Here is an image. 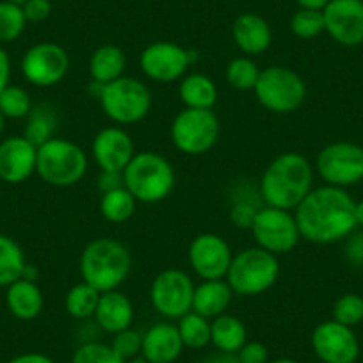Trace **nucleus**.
Returning a JSON list of instances; mask_svg holds the SVG:
<instances>
[{"label": "nucleus", "mask_w": 363, "mask_h": 363, "mask_svg": "<svg viewBox=\"0 0 363 363\" xmlns=\"http://www.w3.org/2000/svg\"><path fill=\"white\" fill-rule=\"evenodd\" d=\"M123 184L138 203H159L173 193L177 173L162 153L145 150L135 152L123 169Z\"/></svg>", "instance_id": "4"}, {"label": "nucleus", "mask_w": 363, "mask_h": 363, "mask_svg": "<svg viewBox=\"0 0 363 363\" xmlns=\"http://www.w3.org/2000/svg\"><path fill=\"white\" fill-rule=\"evenodd\" d=\"M194 61H198L196 52L187 50L173 41H155L139 55L141 72L146 79L159 84L177 82L182 77H186Z\"/></svg>", "instance_id": "13"}, {"label": "nucleus", "mask_w": 363, "mask_h": 363, "mask_svg": "<svg viewBox=\"0 0 363 363\" xmlns=\"http://www.w3.org/2000/svg\"><path fill=\"white\" fill-rule=\"evenodd\" d=\"M194 281L186 271L169 267L160 271L150 287L153 308L167 319H180L193 310Z\"/></svg>", "instance_id": "12"}, {"label": "nucleus", "mask_w": 363, "mask_h": 363, "mask_svg": "<svg viewBox=\"0 0 363 363\" xmlns=\"http://www.w3.org/2000/svg\"><path fill=\"white\" fill-rule=\"evenodd\" d=\"M345 258L349 264L356 267H363V230L362 232H352L345 239Z\"/></svg>", "instance_id": "43"}, {"label": "nucleus", "mask_w": 363, "mask_h": 363, "mask_svg": "<svg viewBox=\"0 0 363 363\" xmlns=\"http://www.w3.org/2000/svg\"><path fill=\"white\" fill-rule=\"evenodd\" d=\"M240 363H267L269 349L267 345L258 340H247L237 352Z\"/></svg>", "instance_id": "41"}, {"label": "nucleus", "mask_w": 363, "mask_h": 363, "mask_svg": "<svg viewBox=\"0 0 363 363\" xmlns=\"http://www.w3.org/2000/svg\"><path fill=\"white\" fill-rule=\"evenodd\" d=\"M324 15V33L342 47L363 45V0H330Z\"/></svg>", "instance_id": "17"}, {"label": "nucleus", "mask_w": 363, "mask_h": 363, "mask_svg": "<svg viewBox=\"0 0 363 363\" xmlns=\"http://www.w3.org/2000/svg\"><path fill=\"white\" fill-rule=\"evenodd\" d=\"M354 205L347 189L326 184L313 187L294 211L301 239L320 246L345 240L358 228Z\"/></svg>", "instance_id": "1"}, {"label": "nucleus", "mask_w": 363, "mask_h": 363, "mask_svg": "<svg viewBox=\"0 0 363 363\" xmlns=\"http://www.w3.org/2000/svg\"><path fill=\"white\" fill-rule=\"evenodd\" d=\"M354 219H356V226H358V228H363V200L356 201Z\"/></svg>", "instance_id": "49"}, {"label": "nucleus", "mask_w": 363, "mask_h": 363, "mask_svg": "<svg viewBox=\"0 0 363 363\" xmlns=\"http://www.w3.org/2000/svg\"><path fill=\"white\" fill-rule=\"evenodd\" d=\"M232 40L244 55H262L272 43L271 26L257 13H242L233 20Z\"/></svg>", "instance_id": "20"}, {"label": "nucleus", "mask_w": 363, "mask_h": 363, "mask_svg": "<svg viewBox=\"0 0 363 363\" xmlns=\"http://www.w3.org/2000/svg\"><path fill=\"white\" fill-rule=\"evenodd\" d=\"M135 208H138V200L125 186L102 193L100 198V214L106 221L114 225L127 223L135 214Z\"/></svg>", "instance_id": "30"}, {"label": "nucleus", "mask_w": 363, "mask_h": 363, "mask_svg": "<svg viewBox=\"0 0 363 363\" xmlns=\"http://www.w3.org/2000/svg\"><path fill=\"white\" fill-rule=\"evenodd\" d=\"M82 281L99 292L118 291L132 271V255L123 242L111 237L91 240L80 253Z\"/></svg>", "instance_id": "3"}, {"label": "nucleus", "mask_w": 363, "mask_h": 363, "mask_svg": "<svg viewBox=\"0 0 363 363\" xmlns=\"http://www.w3.org/2000/svg\"><path fill=\"white\" fill-rule=\"evenodd\" d=\"M91 155L100 171L123 173L125 167L135 155L130 134L121 127H106L93 138Z\"/></svg>", "instance_id": "18"}, {"label": "nucleus", "mask_w": 363, "mask_h": 363, "mask_svg": "<svg viewBox=\"0 0 363 363\" xmlns=\"http://www.w3.org/2000/svg\"><path fill=\"white\" fill-rule=\"evenodd\" d=\"M89 160L77 143L62 138H52L38 146L36 174L52 187L77 186L86 177Z\"/></svg>", "instance_id": "6"}, {"label": "nucleus", "mask_w": 363, "mask_h": 363, "mask_svg": "<svg viewBox=\"0 0 363 363\" xmlns=\"http://www.w3.org/2000/svg\"><path fill=\"white\" fill-rule=\"evenodd\" d=\"M255 96L265 111L272 114H291L306 100V82L287 66H267L260 72Z\"/></svg>", "instance_id": "8"}, {"label": "nucleus", "mask_w": 363, "mask_h": 363, "mask_svg": "<svg viewBox=\"0 0 363 363\" xmlns=\"http://www.w3.org/2000/svg\"><path fill=\"white\" fill-rule=\"evenodd\" d=\"M134 305L130 298L121 291H109L100 294L99 306L95 312L96 326L102 331L116 335L132 328L134 323Z\"/></svg>", "instance_id": "22"}, {"label": "nucleus", "mask_w": 363, "mask_h": 363, "mask_svg": "<svg viewBox=\"0 0 363 363\" xmlns=\"http://www.w3.org/2000/svg\"><path fill=\"white\" fill-rule=\"evenodd\" d=\"M258 208L255 203H251V201H235L232 207V211H230V219H232L233 225L237 226V228H251V225H253V219L255 216H257Z\"/></svg>", "instance_id": "40"}, {"label": "nucleus", "mask_w": 363, "mask_h": 363, "mask_svg": "<svg viewBox=\"0 0 363 363\" xmlns=\"http://www.w3.org/2000/svg\"><path fill=\"white\" fill-rule=\"evenodd\" d=\"M22 75L27 82L36 87H52L57 86L65 80L69 72V55L65 47L52 41H41L33 45L29 50L23 54Z\"/></svg>", "instance_id": "14"}, {"label": "nucleus", "mask_w": 363, "mask_h": 363, "mask_svg": "<svg viewBox=\"0 0 363 363\" xmlns=\"http://www.w3.org/2000/svg\"><path fill=\"white\" fill-rule=\"evenodd\" d=\"M55 128H57V114L54 107L48 104H40V106H34L29 116L26 118L23 138L38 148L55 138Z\"/></svg>", "instance_id": "28"}, {"label": "nucleus", "mask_w": 363, "mask_h": 363, "mask_svg": "<svg viewBox=\"0 0 363 363\" xmlns=\"http://www.w3.org/2000/svg\"><path fill=\"white\" fill-rule=\"evenodd\" d=\"M127 55L118 45H102L89 57V75L93 82L109 84L125 75Z\"/></svg>", "instance_id": "26"}, {"label": "nucleus", "mask_w": 363, "mask_h": 363, "mask_svg": "<svg viewBox=\"0 0 363 363\" xmlns=\"http://www.w3.org/2000/svg\"><path fill=\"white\" fill-rule=\"evenodd\" d=\"M262 69L250 55H239L226 66V80L237 91H253Z\"/></svg>", "instance_id": "33"}, {"label": "nucleus", "mask_w": 363, "mask_h": 363, "mask_svg": "<svg viewBox=\"0 0 363 363\" xmlns=\"http://www.w3.org/2000/svg\"><path fill=\"white\" fill-rule=\"evenodd\" d=\"M178 96L187 109H214L219 91L214 80L205 73H189L180 79Z\"/></svg>", "instance_id": "25"}, {"label": "nucleus", "mask_w": 363, "mask_h": 363, "mask_svg": "<svg viewBox=\"0 0 363 363\" xmlns=\"http://www.w3.org/2000/svg\"><path fill=\"white\" fill-rule=\"evenodd\" d=\"M104 114L116 125H135L145 120L153 106L150 87L134 77H120L104 84L99 99Z\"/></svg>", "instance_id": "7"}, {"label": "nucleus", "mask_w": 363, "mask_h": 363, "mask_svg": "<svg viewBox=\"0 0 363 363\" xmlns=\"http://www.w3.org/2000/svg\"><path fill=\"white\" fill-rule=\"evenodd\" d=\"M127 363H150V362L148 359L143 358V356H138V358H134V359H128Z\"/></svg>", "instance_id": "51"}, {"label": "nucleus", "mask_w": 363, "mask_h": 363, "mask_svg": "<svg viewBox=\"0 0 363 363\" xmlns=\"http://www.w3.org/2000/svg\"><path fill=\"white\" fill-rule=\"evenodd\" d=\"M4 127H6V118L4 114L0 113V135H2V132H4Z\"/></svg>", "instance_id": "52"}, {"label": "nucleus", "mask_w": 363, "mask_h": 363, "mask_svg": "<svg viewBox=\"0 0 363 363\" xmlns=\"http://www.w3.org/2000/svg\"><path fill=\"white\" fill-rule=\"evenodd\" d=\"M294 2L301 9H317V11H323L330 0H294Z\"/></svg>", "instance_id": "48"}, {"label": "nucleus", "mask_w": 363, "mask_h": 363, "mask_svg": "<svg viewBox=\"0 0 363 363\" xmlns=\"http://www.w3.org/2000/svg\"><path fill=\"white\" fill-rule=\"evenodd\" d=\"M171 141L178 152L196 157L211 152L221 135V123L212 109H187L173 118Z\"/></svg>", "instance_id": "9"}, {"label": "nucleus", "mask_w": 363, "mask_h": 363, "mask_svg": "<svg viewBox=\"0 0 363 363\" xmlns=\"http://www.w3.org/2000/svg\"><path fill=\"white\" fill-rule=\"evenodd\" d=\"M331 319L349 328H354L358 326L359 323H363L362 296L354 294V292H347V294L340 296V298L333 303V308H331Z\"/></svg>", "instance_id": "37"}, {"label": "nucleus", "mask_w": 363, "mask_h": 363, "mask_svg": "<svg viewBox=\"0 0 363 363\" xmlns=\"http://www.w3.org/2000/svg\"><path fill=\"white\" fill-rule=\"evenodd\" d=\"M72 363H127L123 358L116 354L111 344L89 340L84 342L73 352Z\"/></svg>", "instance_id": "38"}, {"label": "nucleus", "mask_w": 363, "mask_h": 363, "mask_svg": "<svg viewBox=\"0 0 363 363\" xmlns=\"http://www.w3.org/2000/svg\"><path fill=\"white\" fill-rule=\"evenodd\" d=\"M38 148L23 135L0 141V180L18 186L36 173Z\"/></svg>", "instance_id": "19"}, {"label": "nucleus", "mask_w": 363, "mask_h": 363, "mask_svg": "<svg viewBox=\"0 0 363 363\" xmlns=\"http://www.w3.org/2000/svg\"><path fill=\"white\" fill-rule=\"evenodd\" d=\"M22 9L27 23H41L50 16L52 2L50 0H27Z\"/></svg>", "instance_id": "42"}, {"label": "nucleus", "mask_w": 363, "mask_h": 363, "mask_svg": "<svg viewBox=\"0 0 363 363\" xmlns=\"http://www.w3.org/2000/svg\"><path fill=\"white\" fill-rule=\"evenodd\" d=\"M200 363H240L237 354H232V352H221L218 351L216 354L207 356V358L201 359Z\"/></svg>", "instance_id": "47"}, {"label": "nucleus", "mask_w": 363, "mask_h": 363, "mask_svg": "<svg viewBox=\"0 0 363 363\" xmlns=\"http://www.w3.org/2000/svg\"><path fill=\"white\" fill-rule=\"evenodd\" d=\"M113 342H111V347L116 351V354L120 358H123L125 362L128 359H134L141 354V349H143V335L139 331L128 330L120 331V333L113 335Z\"/></svg>", "instance_id": "39"}, {"label": "nucleus", "mask_w": 363, "mask_h": 363, "mask_svg": "<svg viewBox=\"0 0 363 363\" xmlns=\"http://www.w3.org/2000/svg\"><path fill=\"white\" fill-rule=\"evenodd\" d=\"M8 363H55L50 356L43 352H23V354L15 356Z\"/></svg>", "instance_id": "46"}, {"label": "nucleus", "mask_w": 363, "mask_h": 363, "mask_svg": "<svg viewBox=\"0 0 363 363\" xmlns=\"http://www.w3.org/2000/svg\"><path fill=\"white\" fill-rule=\"evenodd\" d=\"M313 167L326 186L349 189L363 180V150L351 141L330 143L317 153Z\"/></svg>", "instance_id": "11"}, {"label": "nucleus", "mask_w": 363, "mask_h": 363, "mask_svg": "<svg viewBox=\"0 0 363 363\" xmlns=\"http://www.w3.org/2000/svg\"><path fill=\"white\" fill-rule=\"evenodd\" d=\"M123 186V173H116V171H102L100 173L99 187L102 193H107V191L118 189V187Z\"/></svg>", "instance_id": "44"}, {"label": "nucleus", "mask_w": 363, "mask_h": 363, "mask_svg": "<svg viewBox=\"0 0 363 363\" xmlns=\"http://www.w3.org/2000/svg\"><path fill=\"white\" fill-rule=\"evenodd\" d=\"M43 291L36 281L20 278L6 287V306L15 319L34 320L43 312Z\"/></svg>", "instance_id": "23"}, {"label": "nucleus", "mask_w": 363, "mask_h": 363, "mask_svg": "<svg viewBox=\"0 0 363 363\" xmlns=\"http://www.w3.org/2000/svg\"><path fill=\"white\" fill-rule=\"evenodd\" d=\"M177 328L182 342H184V347L203 349L211 344V319L193 312V310L178 319Z\"/></svg>", "instance_id": "32"}, {"label": "nucleus", "mask_w": 363, "mask_h": 363, "mask_svg": "<svg viewBox=\"0 0 363 363\" xmlns=\"http://www.w3.org/2000/svg\"><path fill=\"white\" fill-rule=\"evenodd\" d=\"M11 84V59L6 48L0 45V93Z\"/></svg>", "instance_id": "45"}, {"label": "nucleus", "mask_w": 363, "mask_h": 363, "mask_svg": "<svg viewBox=\"0 0 363 363\" xmlns=\"http://www.w3.org/2000/svg\"><path fill=\"white\" fill-rule=\"evenodd\" d=\"M315 167L303 153L285 152L272 159L262 173L258 194L269 207L296 211L313 189Z\"/></svg>", "instance_id": "2"}, {"label": "nucleus", "mask_w": 363, "mask_h": 363, "mask_svg": "<svg viewBox=\"0 0 363 363\" xmlns=\"http://www.w3.org/2000/svg\"><path fill=\"white\" fill-rule=\"evenodd\" d=\"M246 342L247 330L239 317L223 313L211 320V344H214L218 351L237 354Z\"/></svg>", "instance_id": "27"}, {"label": "nucleus", "mask_w": 363, "mask_h": 363, "mask_svg": "<svg viewBox=\"0 0 363 363\" xmlns=\"http://www.w3.org/2000/svg\"><path fill=\"white\" fill-rule=\"evenodd\" d=\"M27 27L22 6L0 0V45L13 43L23 34Z\"/></svg>", "instance_id": "35"}, {"label": "nucleus", "mask_w": 363, "mask_h": 363, "mask_svg": "<svg viewBox=\"0 0 363 363\" xmlns=\"http://www.w3.org/2000/svg\"><path fill=\"white\" fill-rule=\"evenodd\" d=\"M233 251L218 233H200L189 244L187 260L200 280H225L232 264Z\"/></svg>", "instance_id": "15"}, {"label": "nucleus", "mask_w": 363, "mask_h": 363, "mask_svg": "<svg viewBox=\"0 0 363 363\" xmlns=\"http://www.w3.org/2000/svg\"><path fill=\"white\" fill-rule=\"evenodd\" d=\"M359 146H362V150H363V143H362V145H359Z\"/></svg>", "instance_id": "54"}, {"label": "nucleus", "mask_w": 363, "mask_h": 363, "mask_svg": "<svg viewBox=\"0 0 363 363\" xmlns=\"http://www.w3.org/2000/svg\"><path fill=\"white\" fill-rule=\"evenodd\" d=\"M250 232L253 233L258 247L277 257L291 253L301 240L294 211L269 207V205L258 208Z\"/></svg>", "instance_id": "10"}, {"label": "nucleus", "mask_w": 363, "mask_h": 363, "mask_svg": "<svg viewBox=\"0 0 363 363\" xmlns=\"http://www.w3.org/2000/svg\"><path fill=\"white\" fill-rule=\"evenodd\" d=\"M280 272L281 267L277 255L253 246L233 255L225 280L235 296L253 298L274 287Z\"/></svg>", "instance_id": "5"}, {"label": "nucleus", "mask_w": 363, "mask_h": 363, "mask_svg": "<svg viewBox=\"0 0 363 363\" xmlns=\"http://www.w3.org/2000/svg\"><path fill=\"white\" fill-rule=\"evenodd\" d=\"M184 351L177 324L157 323L143 335L141 356L150 363H174Z\"/></svg>", "instance_id": "21"}, {"label": "nucleus", "mask_w": 363, "mask_h": 363, "mask_svg": "<svg viewBox=\"0 0 363 363\" xmlns=\"http://www.w3.org/2000/svg\"><path fill=\"white\" fill-rule=\"evenodd\" d=\"M6 2H11V4H16V6H23L27 0H6Z\"/></svg>", "instance_id": "53"}, {"label": "nucleus", "mask_w": 363, "mask_h": 363, "mask_svg": "<svg viewBox=\"0 0 363 363\" xmlns=\"http://www.w3.org/2000/svg\"><path fill=\"white\" fill-rule=\"evenodd\" d=\"M233 296L235 294L226 280H201V284L194 287L193 312L211 320L216 319L226 313Z\"/></svg>", "instance_id": "24"}, {"label": "nucleus", "mask_w": 363, "mask_h": 363, "mask_svg": "<svg viewBox=\"0 0 363 363\" xmlns=\"http://www.w3.org/2000/svg\"><path fill=\"white\" fill-rule=\"evenodd\" d=\"M271 363H298V362L292 358H278V359H272Z\"/></svg>", "instance_id": "50"}, {"label": "nucleus", "mask_w": 363, "mask_h": 363, "mask_svg": "<svg viewBox=\"0 0 363 363\" xmlns=\"http://www.w3.org/2000/svg\"><path fill=\"white\" fill-rule=\"evenodd\" d=\"M289 27H291V33L299 40H313L324 33V15L317 9L299 8L292 15Z\"/></svg>", "instance_id": "36"}, {"label": "nucleus", "mask_w": 363, "mask_h": 363, "mask_svg": "<svg viewBox=\"0 0 363 363\" xmlns=\"http://www.w3.org/2000/svg\"><path fill=\"white\" fill-rule=\"evenodd\" d=\"M100 294L95 287H91L86 281L73 285L65 296V310L69 317L77 320H86L95 317L96 306H99Z\"/></svg>", "instance_id": "31"}, {"label": "nucleus", "mask_w": 363, "mask_h": 363, "mask_svg": "<svg viewBox=\"0 0 363 363\" xmlns=\"http://www.w3.org/2000/svg\"><path fill=\"white\" fill-rule=\"evenodd\" d=\"M310 342L323 363H354L359 356V340L354 330L333 319L317 324Z\"/></svg>", "instance_id": "16"}, {"label": "nucleus", "mask_w": 363, "mask_h": 363, "mask_svg": "<svg viewBox=\"0 0 363 363\" xmlns=\"http://www.w3.org/2000/svg\"><path fill=\"white\" fill-rule=\"evenodd\" d=\"M26 265L22 246L13 237L0 233V287L6 289L20 280Z\"/></svg>", "instance_id": "29"}, {"label": "nucleus", "mask_w": 363, "mask_h": 363, "mask_svg": "<svg viewBox=\"0 0 363 363\" xmlns=\"http://www.w3.org/2000/svg\"><path fill=\"white\" fill-rule=\"evenodd\" d=\"M33 107V100L26 87L9 84L0 93V113L4 114L6 120H26Z\"/></svg>", "instance_id": "34"}]
</instances>
